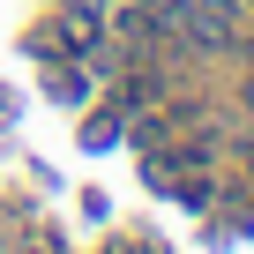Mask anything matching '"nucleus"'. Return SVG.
Segmentation results:
<instances>
[]
</instances>
